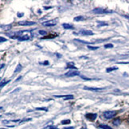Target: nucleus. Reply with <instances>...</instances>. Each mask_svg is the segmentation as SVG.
<instances>
[{
	"instance_id": "3",
	"label": "nucleus",
	"mask_w": 129,
	"mask_h": 129,
	"mask_svg": "<svg viewBox=\"0 0 129 129\" xmlns=\"http://www.w3.org/2000/svg\"><path fill=\"white\" fill-rule=\"evenodd\" d=\"M57 23H56V20H50V21H47V22H42V25L45 26H55Z\"/></svg>"
},
{
	"instance_id": "29",
	"label": "nucleus",
	"mask_w": 129,
	"mask_h": 129,
	"mask_svg": "<svg viewBox=\"0 0 129 129\" xmlns=\"http://www.w3.org/2000/svg\"><path fill=\"white\" fill-rule=\"evenodd\" d=\"M4 66H5V64H1V68H0V69H3V68L4 67Z\"/></svg>"
},
{
	"instance_id": "6",
	"label": "nucleus",
	"mask_w": 129,
	"mask_h": 129,
	"mask_svg": "<svg viewBox=\"0 0 129 129\" xmlns=\"http://www.w3.org/2000/svg\"><path fill=\"white\" fill-rule=\"evenodd\" d=\"M80 34L84 36H88V35H92L93 32L91 30H82L80 31Z\"/></svg>"
},
{
	"instance_id": "27",
	"label": "nucleus",
	"mask_w": 129,
	"mask_h": 129,
	"mask_svg": "<svg viewBox=\"0 0 129 129\" xmlns=\"http://www.w3.org/2000/svg\"><path fill=\"white\" fill-rule=\"evenodd\" d=\"M41 64H43L44 65H47V64H49V61H46L45 62H43V63H41Z\"/></svg>"
},
{
	"instance_id": "16",
	"label": "nucleus",
	"mask_w": 129,
	"mask_h": 129,
	"mask_svg": "<svg viewBox=\"0 0 129 129\" xmlns=\"http://www.w3.org/2000/svg\"><path fill=\"white\" fill-rule=\"evenodd\" d=\"M99 24H98V27L100 26H108V23L106 22H99Z\"/></svg>"
},
{
	"instance_id": "20",
	"label": "nucleus",
	"mask_w": 129,
	"mask_h": 129,
	"mask_svg": "<svg viewBox=\"0 0 129 129\" xmlns=\"http://www.w3.org/2000/svg\"><path fill=\"white\" fill-rule=\"evenodd\" d=\"M70 123V120H63V121L61 122L62 124H68Z\"/></svg>"
},
{
	"instance_id": "13",
	"label": "nucleus",
	"mask_w": 129,
	"mask_h": 129,
	"mask_svg": "<svg viewBox=\"0 0 129 129\" xmlns=\"http://www.w3.org/2000/svg\"><path fill=\"white\" fill-rule=\"evenodd\" d=\"M99 127H100V128H102V129H112L111 127H109L108 125H106V124H100Z\"/></svg>"
},
{
	"instance_id": "8",
	"label": "nucleus",
	"mask_w": 129,
	"mask_h": 129,
	"mask_svg": "<svg viewBox=\"0 0 129 129\" xmlns=\"http://www.w3.org/2000/svg\"><path fill=\"white\" fill-rule=\"evenodd\" d=\"M84 89L90 90V91H100V90L104 89V88H90V87H85Z\"/></svg>"
},
{
	"instance_id": "14",
	"label": "nucleus",
	"mask_w": 129,
	"mask_h": 129,
	"mask_svg": "<svg viewBox=\"0 0 129 129\" xmlns=\"http://www.w3.org/2000/svg\"><path fill=\"white\" fill-rule=\"evenodd\" d=\"M117 69H118V68H116V67H111V68H108L106 71H107V73H110V72H112V71L117 70Z\"/></svg>"
},
{
	"instance_id": "4",
	"label": "nucleus",
	"mask_w": 129,
	"mask_h": 129,
	"mask_svg": "<svg viewBox=\"0 0 129 129\" xmlns=\"http://www.w3.org/2000/svg\"><path fill=\"white\" fill-rule=\"evenodd\" d=\"M96 116H97V115H96V113H88V114H86L85 115V117L87 118V119H89V120H96Z\"/></svg>"
},
{
	"instance_id": "31",
	"label": "nucleus",
	"mask_w": 129,
	"mask_h": 129,
	"mask_svg": "<svg viewBox=\"0 0 129 129\" xmlns=\"http://www.w3.org/2000/svg\"><path fill=\"white\" fill-rule=\"evenodd\" d=\"M23 15V14H18V17H21V16H22Z\"/></svg>"
},
{
	"instance_id": "18",
	"label": "nucleus",
	"mask_w": 129,
	"mask_h": 129,
	"mask_svg": "<svg viewBox=\"0 0 129 129\" xmlns=\"http://www.w3.org/2000/svg\"><path fill=\"white\" fill-rule=\"evenodd\" d=\"M88 48H89V49H91V50H96V49H99V47L98 46H88Z\"/></svg>"
},
{
	"instance_id": "19",
	"label": "nucleus",
	"mask_w": 129,
	"mask_h": 129,
	"mask_svg": "<svg viewBox=\"0 0 129 129\" xmlns=\"http://www.w3.org/2000/svg\"><path fill=\"white\" fill-rule=\"evenodd\" d=\"M105 49H109V48H113V45L112 44H106L104 46Z\"/></svg>"
},
{
	"instance_id": "7",
	"label": "nucleus",
	"mask_w": 129,
	"mask_h": 129,
	"mask_svg": "<svg viewBox=\"0 0 129 129\" xmlns=\"http://www.w3.org/2000/svg\"><path fill=\"white\" fill-rule=\"evenodd\" d=\"M18 24L21 26H32L35 24V22H19Z\"/></svg>"
},
{
	"instance_id": "12",
	"label": "nucleus",
	"mask_w": 129,
	"mask_h": 129,
	"mask_svg": "<svg viewBox=\"0 0 129 129\" xmlns=\"http://www.w3.org/2000/svg\"><path fill=\"white\" fill-rule=\"evenodd\" d=\"M2 29H4V30H9L11 29V25H6V26H1Z\"/></svg>"
},
{
	"instance_id": "17",
	"label": "nucleus",
	"mask_w": 129,
	"mask_h": 129,
	"mask_svg": "<svg viewBox=\"0 0 129 129\" xmlns=\"http://www.w3.org/2000/svg\"><path fill=\"white\" fill-rule=\"evenodd\" d=\"M75 41L77 42H80L81 43H84V44H90L91 42H85V41H83V40H80V39H75Z\"/></svg>"
},
{
	"instance_id": "5",
	"label": "nucleus",
	"mask_w": 129,
	"mask_h": 129,
	"mask_svg": "<svg viewBox=\"0 0 129 129\" xmlns=\"http://www.w3.org/2000/svg\"><path fill=\"white\" fill-rule=\"evenodd\" d=\"M79 74H80V73L78 71H69V72L66 73L64 75L66 77H75V76H78Z\"/></svg>"
},
{
	"instance_id": "10",
	"label": "nucleus",
	"mask_w": 129,
	"mask_h": 129,
	"mask_svg": "<svg viewBox=\"0 0 129 129\" xmlns=\"http://www.w3.org/2000/svg\"><path fill=\"white\" fill-rule=\"evenodd\" d=\"M112 124H114L115 126H119L120 124H121V120H120L119 118H117V119H115L112 121Z\"/></svg>"
},
{
	"instance_id": "25",
	"label": "nucleus",
	"mask_w": 129,
	"mask_h": 129,
	"mask_svg": "<svg viewBox=\"0 0 129 129\" xmlns=\"http://www.w3.org/2000/svg\"><path fill=\"white\" fill-rule=\"evenodd\" d=\"M6 38H3V37H1V38H0V42H6Z\"/></svg>"
},
{
	"instance_id": "9",
	"label": "nucleus",
	"mask_w": 129,
	"mask_h": 129,
	"mask_svg": "<svg viewBox=\"0 0 129 129\" xmlns=\"http://www.w3.org/2000/svg\"><path fill=\"white\" fill-rule=\"evenodd\" d=\"M63 27H64V29H65V30H69V29H73V25H71V24H69V23H63Z\"/></svg>"
},
{
	"instance_id": "11",
	"label": "nucleus",
	"mask_w": 129,
	"mask_h": 129,
	"mask_svg": "<svg viewBox=\"0 0 129 129\" xmlns=\"http://www.w3.org/2000/svg\"><path fill=\"white\" fill-rule=\"evenodd\" d=\"M22 69V64H18V66H17L16 69H15V70H14V73H19Z\"/></svg>"
},
{
	"instance_id": "21",
	"label": "nucleus",
	"mask_w": 129,
	"mask_h": 129,
	"mask_svg": "<svg viewBox=\"0 0 129 129\" xmlns=\"http://www.w3.org/2000/svg\"><path fill=\"white\" fill-rule=\"evenodd\" d=\"M81 77L82 79H84V80H87V81H92V79H91V78H89V77H84V76H82V75H81Z\"/></svg>"
},
{
	"instance_id": "30",
	"label": "nucleus",
	"mask_w": 129,
	"mask_h": 129,
	"mask_svg": "<svg viewBox=\"0 0 129 129\" xmlns=\"http://www.w3.org/2000/svg\"><path fill=\"white\" fill-rule=\"evenodd\" d=\"M21 78H22V76H20V77H18V78H17V79H16V81H18V80H20V79H21Z\"/></svg>"
},
{
	"instance_id": "26",
	"label": "nucleus",
	"mask_w": 129,
	"mask_h": 129,
	"mask_svg": "<svg viewBox=\"0 0 129 129\" xmlns=\"http://www.w3.org/2000/svg\"><path fill=\"white\" fill-rule=\"evenodd\" d=\"M37 110H44V111H47L46 108H36Z\"/></svg>"
},
{
	"instance_id": "24",
	"label": "nucleus",
	"mask_w": 129,
	"mask_h": 129,
	"mask_svg": "<svg viewBox=\"0 0 129 129\" xmlns=\"http://www.w3.org/2000/svg\"><path fill=\"white\" fill-rule=\"evenodd\" d=\"M10 81H5V82H3V83H1V88H3V86H5L6 84H7L8 82H9Z\"/></svg>"
},
{
	"instance_id": "1",
	"label": "nucleus",
	"mask_w": 129,
	"mask_h": 129,
	"mask_svg": "<svg viewBox=\"0 0 129 129\" xmlns=\"http://www.w3.org/2000/svg\"><path fill=\"white\" fill-rule=\"evenodd\" d=\"M116 114L117 112L116 111H108L104 113V116L106 118V119H112V118H113Z\"/></svg>"
},
{
	"instance_id": "32",
	"label": "nucleus",
	"mask_w": 129,
	"mask_h": 129,
	"mask_svg": "<svg viewBox=\"0 0 129 129\" xmlns=\"http://www.w3.org/2000/svg\"><path fill=\"white\" fill-rule=\"evenodd\" d=\"M51 7H45V9H50Z\"/></svg>"
},
{
	"instance_id": "2",
	"label": "nucleus",
	"mask_w": 129,
	"mask_h": 129,
	"mask_svg": "<svg viewBox=\"0 0 129 129\" xmlns=\"http://www.w3.org/2000/svg\"><path fill=\"white\" fill-rule=\"evenodd\" d=\"M92 12L95 13V14H108V13H112V10H107L102 8H95L92 10Z\"/></svg>"
},
{
	"instance_id": "15",
	"label": "nucleus",
	"mask_w": 129,
	"mask_h": 129,
	"mask_svg": "<svg viewBox=\"0 0 129 129\" xmlns=\"http://www.w3.org/2000/svg\"><path fill=\"white\" fill-rule=\"evenodd\" d=\"M84 19L85 18H84V17H82V16H77L74 18V21L78 22V21H82V20H84Z\"/></svg>"
},
{
	"instance_id": "22",
	"label": "nucleus",
	"mask_w": 129,
	"mask_h": 129,
	"mask_svg": "<svg viewBox=\"0 0 129 129\" xmlns=\"http://www.w3.org/2000/svg\"><path fill=\"white\" fill-rule=\"evenodd\" d=\"M39 34H41V35H46V34H47L46 31H44V30H40Z\"/></svg>"
},
{
	"instance_id": "28",
	"label": "nucleus",
	"mask_w": 129,
	"mask_h": 129,
	"mask_svg": "<svg viewBox=\"0 0 129 129\" xmlns=\"http://www.w3.org/2000/svg\"><path fill=\"white\" fill-rule=\"evenodd\" d=\"M64 129H74L73 127H71V128H64Z\"/></svg>"
},
{
	"instance_id": "23",
	"label": "nucleus",
	"mask_w": 129,
	"mask_h": 129,
	"mask_svg": "<svg viewBox=\"0 0 129 129\" xmlns=\"http://www.w3.org/2000/svg\"><path fill=\"white\" fill-rule=\"evenodd\" d=\"M77 69V67H75V66L73 65H70V64H68L67 65V69Z\"/></svg>"
},
{
	"instance_id": "33",
	"label": "nucleus",
	"mask_w": 129,
	"mask_h": 129,
	"mask_svg": "<svg viewBox=\"0 0 129 129\" xmlns=\"http://www.w3.org/2000/svg\"><path fill=\"white\" fill-rule=\"evenodd\" d=\"M128 123H129V120H128Z\"/></svg>"
}]
</instances>
